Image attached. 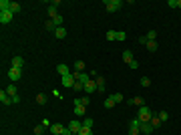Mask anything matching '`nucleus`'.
Masks as SVG:
<instances>
[{"label":"nucleus","mask_w":181,"mask_h":135,"mask_svg":"<svg viewBox=\"0 0 181 135\" xmlns=\"http://www.w3.org/2000/svg\"><path fill=\"white\" fill-rule=\"evenodd\" d=\"M45 129L46 127H43V125H36V127H34V135H43L45 133Z\"/></svg>","instance_id":"32"},{"label":"nucleus","mask_w":181,"mask_h":135,"mask_svg":"<svg viewBox=\"0 0 181 135\" xmlns=\"http://www.w3.org/2000/svg\"><path fill=\"white\" fill-rule=\"evenodd\" d=\"M75 71L85 73V61H77V63H75Z\"/></svg>","instance_id":"22"},{"label":"nucleus","mask_w":181,"mask_h":135,"mask_svg":"<svg viewBox=\"0 0 181 135\" xmlns=\"http://www.w3.org/2000/svg\"><path fill=\"white\" fill-rule=\"evenodd\" d=\"M36 103H38V105H45L46 103V95L45 93H38V95H36Z\"/></svg>","instance_id":"23"},{"label":"nucleus","mask_w":181,"mask_h":135,"mask_svg":"<svg viewBox=\"0 0 181 135\" xmlns=\"http://www.w3.org/2000/svg\"><path fill=\"white\" fill-rule=\"evenodd\" d=\"M125 39H127L125 30H117V41H125Z\"/></svg>","instance_id":"33"},{"label":"nucleus","mask_w":181,"mask_h":135,"mask_svg":"<svg viewBox=\"0 0 181 135\" xmlns=\"http://www.w3.org/2000/svg\"><path fill=\"white\" fill-rule=\"evenodd\" d=\"M149 123H151V125L157 129V127L161 125V119H159V115H155V113H153V115H151V119H149Z\"/></svg>","instance_id":"16"},{"label":"nucleus","mask_w":181,"mask_h":135,"mask_svg":"<svg viewBox=\"0 0 181 135\" xmlns=\"http://www.w3.org/2000/svg\"><path fill=\"white\" fill-rule=\"evenodd\" d=\"M95 91H97V83H95V79H90L89 83L85 85V93H87V95H90V93H95Z\"/></svg>","instance_id":"9"},{"label":"nucleus","mask_w":181,"mask_h":135,"mask_svg":"<svg viewBox=\"0 0 181 135\" xmlns=\"http://www.w3.org/2000/svg\"><path fill=\"white\" fill-rule=\"evenodd\" d=\"M129 127H139V129H141V121H139V119H133Z\"/></svg>","instance_id":"40"},{"label":"nucleus","mask_w":181,"mask_h":135,"mask_svg":"<svg viewBox=\"0 0 181 135\" xmlns=\"http://www.w3.org/2000/svg\"><path fill=\"white\" fill-rule=\"evenodd\" d=\"M123 61H125L127 65H131V63H133V52H131V50H125V52H123Z\"/></svg>","instance_id":"18"},{"label":"nucleus","mask_w":181,"mask_h":135,"mask_svg":"<svg viewBox=\"0 0 181 135\" xmlns=\"http://www.w3.org/2000/svg\"><path fill=\"white\" fill-rule=\"evenodd\" d=\"M153 129H155V127H153L151 123H141V133H143V135H149Z\"/></svg>","instance_id":"11"},{"label":"nucleus","mask_w":181,"mask_h":135,"mask_svg":"<svg viewBox=\"0 0 181 135\" xmlns=\"http://www.w3.org/2000/svg\"><path fill=\"white\" fill-rule=\"evenodd\" d=\"M75 77L73 75H67V77H62V87H75Z\"/></svg>","instance_id":"8"},{"label":"nucleus","mask_w":181,"mask_h":135,"mask_svg":"<svg viewBox=\"0 0 181 135\" xmlns=\"http://www.w3.org/2000/svg\"><path fill=\"white\" fill-rule=\"evenodd\" d=\"M141 85L143 87H151V79L149 77H141Z\"/></svg>","instance_id":"30"},{"label":"nucleus","mask_w":181,"mask_h":135,"mask_svg":"<svg viewBox=\"0 0 181 135\" xmlns=\"http://www.w3.org/2000/svg\"><path fill=\"white\" fill-rule=\"evenodd\" d=\"M85 109H87L85 105H75V115L77 117H83L85 115Z\"/></svg>","instance_id":"19"},{"label":"nucleus","mask_w":181,"mask_h":135,"mask_svg":"<svg viewBox=\"0 0 181 135\" xmlns=\"http://www.w3.org/2000/svg\"><path fill=\"white\" fill-rule=\"evenodd\" d=\"M143 103H145L143 97H133V99L129 101V105H135V107H143Z\"/></svg>","instance_id":"17"},{"label":"nucleus","mask_w":181,"mask_h":135,"mask_svg":"<svg viewBox=\"0 0 181 135\" xmlns=\"http://www.w3.org/2000/svg\"><path fill=\"white\" fill-rule=\"evenodd\" d=\"M159 115V119H161V123H165L167 119H169V115H167V111H161V113H157Z\"/></svg>","instance_id":"31"},{"label":"nucleus","mask_w":181,"mask_h":135,"mask_svg":"<svg viewBox=\"0 0 181 135\" xmlns=\"http://www.w3.org/2000/svg\"><path fill=\"white\" fill-rule=\"evenodd\" d=\"M73 77H75V81H79V83H83V85H87L90 81V75L89 73H79V71H75L73 73Z\"/></svg>","instance_id":"4"},{"label":"nucleus","mask_w":181,"mask_h":135,"mask_svg":"<svg viewBox=\"0 0 181 135\" xmlns=\"http://www.w3.org/2000/svg\"><path fill=\"white\" fill-rule=\"evenodd\" d=\"M20 77H22V71L16 69V67H10V71H8V79H10L12 83H16V81H20Z\"/></svg>","instance_id":"3"},{"label":"nucleus","mask_w":181,"mask_h":135,"mask_svg":"<svg viewBox=\"0 0 181 135\" xmlns=\"http://www.w3.org/2000/svg\"><path fill=\"white\" fill-rule=\"evenodd\" d=\"M45 28H46V30H56V26H54V22H52V20H50V22H46Z\"/></svg>","instance_id":"38"},{"label":"nucleus","mask_w":181,"mask_h":135,"mask_svg":"<svg viewBox=\"0 0 181 135\" xmlns=\"http://www.w3.org/2000/svg\"><path fill=\"white\" fill-rule=\"evenodd\" d=\"M167 6H171V8H177V6H179V0H169V2H167Z\"/></svg>","instance_id":"39"},{"label":"nucleus","mask_w":181,"mask_h":135,"mask_svg":"<svg viewBox=\"0 0 181 135\" xmlns=\"http://www.w3.org/2000/svg\"><path fill=\"white\" fill-rule=\"evenodd\" d=\"M151 115H153V111H151L147 105H143V107H139V115H137V119H139L141 123H149Z\"/></svg>","instance_id":"1"},{"label":"nucleus","mask_w":181,"mask_h":135,"mask_svg":"<svg viewBox=\"0 0 181 135\" xmlns=\"http://www.w3.org/2000/svg\"><path fill=\"white\" fill-rule=\"evenodd\" d=\"M95 83H97V91H99V93H103V91H105V79H103V77H97V79H95Z\"/></svg>","instance_id":"13"},{"label":"nucleus","mask_w":181,"mask_h":135,"mask_svg":"<svg viewBox=\"0 0 181 135\" xmlns=\"http://www.w3.org/2000/svg\"><path fill=\"white\" fill-rule=\"evenodd\" d=\"M147 48H149V52H155L157 50V41H147Z\"/></svg>","instance_id":"20"},{"label":"nucleus","mask_w":181,"mask_h":135,"mask_svg":"<svg viewBox=\"0 0 181 135\" xmlns=\"http://www.w3.org/2000/svg\"><path fill=\"white\" fill-rule=\"evenodd\" d=\"M105 6H107V12H117V10L123 6V2H121V0H107Z\"/></svg>","instance_id":"2"},{"label":"nucleus","mask_w":181,"mask_h":135,"mask_svg":"<svg viewBox=\"0 0 181 135\" xmlns=\"http://www.w3.org/2000/svg\"><path fill=\"white\" fill-rule=\"evenodd\" d=\"M79 135H93V131H90L89 127H85V125H83V129L79 131Z\"/></svg>","instance_id":"36"},{"label":"nucleus","mask_w":181,"mask_h":135,"mask_svg":"<svg viewBox=\"0 0 181 135\" xmlns=\"http://www.w3.org/2000/svg\"><path fill=\"white\" fill-rule=\"evenodd\" d=\"M6 93H8L10 97H14V95H16V87H14V85H8V87H6Z\"/></svg>","instance_id":"26"},{"label":"nucleus","mask_w":181,"mask_h":135,"mask_svg":"<svg viewBox=\"0 0 181 135\" xmlns=\"http://www.w3.org/2000/svg\"><path fill=\"white\" fill-rule=\"evenodd\" d=\"M40 125H43V127H50V121H48V119H43V123H40Z\"/></svg>","instance_id":"43"},{"label":"nucleus","mask_w":181,"mask_h":135,"mask_svg":"<svg viewBox=\"0 0 181 135\" xmlns=\"http://www.w3.org/2000/svg\"><path fill=\"white\" fill-rule=\"evenodd\" d=\"M12 67L22 69V67H24V59H22V56H12Z\"/></svg>","instance_id":"10"},{"label":"nucleus","mask_w":181,"mask_h":135,"mask_svg":"<svg viewBox=\"0 0 181 135\" xmlns=\"http://www.w3.org/2000/svg\"><path fill=\"white\" fill-rule=\"evenodd\" d=\"M73 89H77V91H83V89H85V85H83V83H79V81H77V83H75V87H73Z\"/></svg>","instance_id":"41"},{"label":"nucleus","mask_w":181,"mask_h":135,"mask_svg":"<svg viewBox=\"0 0 181 135\" xmlns=\"http://www.w3.org/2000/svg\"><path fill=\"white\" fill-rule=\"evenodd\" d=\"M139 43L141 45H147V37H139Z\"/></svg>","instance_id":"44"},{"label":"nucleus","mask_w":181,"mask_h":135,"mask_svg":"<svg viewBox=\"0 0 181 135\" xmlns=\"http://www.w3.org/2000/svg\"><path fill=\"white\" fill-rule=\"evenodd\" d=\"M129 135H141V129L139 127H129Z\"/></svg>","instance_id":"35"},{"label":"nucleus","mask_w":181,"mask_h":135,"mask_svg":"<svg viewBox=\"0 0 181 135\" xmlns=\"http://www.w3.org/2000/svg\"><path fill=\"white\" fill-rule=\"evenodd\" d=\"M10 6H12V2H10V0H0V12L10 10Z\"/></svg>","instance_id":"14"},{"label":"nucleus","mask_w":181,"mask_h":135,"mask_svg":"<svg viewBox=\"0 0 181 135\" xmlns=\"http://www.w3.org/2000/svg\"><path fill=\"white\" fill-rule=\"evenodd\" d=\"M105 107H107V109H113V107H115V101H113V97H107V99H105Z\"/></svg>","instance_id":"25"},{"label":"nucleus","mask_w":181,"mask_h":135,"mask_svg":"<svg viewBox=\"0 0 181 135\" xmlns=\"http://www.w3.org/2000/svg\"><path fill=\"white\" fill-rule=\"evenodd\" d=\"M56 73H58L60 77H67V75H71V73H69V67H67V65H58V67H56Z\"/></svg>","instance_id":"12"},{"label":"nucleus","mask_w":181,"mask_h":135,"mask_svg":"<svg viewBox=\"0 0 181 135\" xmlns=\"http://www.w3.org/2000/svg\"><path fill=\"white\" fill-rule=\"evenodd\" d=\"M10 12H12V14H18V12H20V4H18V2H12V6H10Z\"/></svg>","instance_id":"24"},{"label":"nucleus","mask_w":181,"mask_h":135,"mask_svg":"<svg viewBox=\"0 0 181 135\" xmlns=\"http://www.w3.org/2000/svg\"><path fill=\"white\" fill-rule=\"evenodd\" d=\"M46 10H48V14H50V18H56V16H58V12H56V6H54V4H50V6H48Z\"/></svg>","instance_id":"21"},{"label":"nucleus","mask_w":181,"mask_h":135,"mask_svg":"<svg viewBox=\"0 0 181 135\" xmlns=\"http://www.w3.org/2000/svg\"><path fill=\"white\" fill-rule=\"evenodd\" d=\"M129 67H131V69H133V71H135L137 67H139V63H137V61H133V63H131V65H129Z\"/></svg>","instance_id":"45"},{"label":"nucleus","mask_w":181,"mask_h":135,"mask_svg":"<svg viewBox=\"0 0 181 135\" xmlns=\"http://www.w3.org/2000/svg\"><path fill=\"white\" fill-rule=\"evenodd\" d=\"M93 123H95V121H93V119H89V117H85V121H83V125H85V127H93Z\"/></svg>","instance_id":"37"},{"label":"nucleus","mask_w":181,"mask_h":135,"mask_svg":"<svg viewBox=\"0 0 181 135\" xmlns=\"http://www.w3.org/2000/svg\"><path fill=\"white\" fill-rule=\"evenodd\" d=\"M145 37H147V41H155V37H157V30H149Z\"/></svg>","instance_id":"29"},{"label":"nucleus","mask_w":181,"mask_h":135,"mask_svg":"<svg viewBox=\"0 0 181 135\" xmlns=\"http://www.w3.org/2000/svg\"><path fill=\"white\" fill-rule=\"evenodd\" d=\"M54 37H56V39H64V37H67V28H64V26H58V28L54 30Z\"/></svg>","instance_id":"15"},{"label":"nucleus","mask_w":181,"mask_h":135,"mask_svg":"<svg viewBox=\"0 0 181 135\" xmlns=\"http://www.w3.org/2000/svg\"><path fill=\"white\" fill-rule=\"evenodd\" d=\"M12 16H14V14H12L10 10H6V12H0V22H2V24H8V22L12 20Z\"/></svg>","instance_id":"7"},{"label":"nucleus","mask_w":181,"mask_h":135,"mask_svg":"<svg viewBox=\"0 0 181 135\" xmlns=\"http://www.w3.org/2000/svg\"><path fill=\"white\" fill-rule=\"evenodd\" d=\"M177 8H181V0H179V6H177Z\"/></svg>","instance_id":"46"},{"label":"nucleus","mask_w":181,"mask_h":135,"mask_svg":"<svg viewBox=\"0 0 181 135\" xmlns=\"http://www.w3.org/2000/svg\"><path fill=\"white\" fill-rule=\"evenodd\" d=\"M69 129H71V131H73L75 135H79V131L83 129V123H81L79 119H73V121L69 123Z\"/></svg>","instance_id":"5"},{"label":"nucleus","mask_w":181,"mask_h":135,"mask_svg":"<svg viewBox=\"0 0 181 135\" xmlns=\"http://www.w3.org/2000/svg\"><path fill=\"white\" fill-rule=\"evenodd\" d=\"M90 101H89V97H87V95H85V97H83V99H81V105H85V107H87V105H89Z\"/></svg>","instance_id":"42"},{"label":"nucleus","mask_w":181,"mask_h":135,"mask_svg":"<svg viewBox=\"0 0 181 135\" xmlns=\"http://www.w3.org/2000/svg\"><path fill=\"white\" fill-rule=\"evenodd\" d=\"M52 22H54V26H56V28H58V26H62V16L58 14L56 18H52Z\"/></svg>","instance_id":"27"},{"label":"nucleus","mask_w":181,"mask_h":135,"mask_svg":"<svg viewBox=\"0 0 181 135\" xmlns=\"http://www.w3.org/2000/svg\"><path fill=\"white\" fill-rule=\"evenodd\" d=\"M62 131H64V127L60 123H52L50 125V135H62Z\"/></svg>","instance_id":"6"},{"label":"nucleus","mask_w":181,"mask_h":135,"mask_svg":"<svg viewBox=\"0 0 181 135\" xmlns=\"http://www.w3.org/2000/svg\"><path fill=\"white\" fill-rule=\"evenodd\" d=\"M111 97H113L115 103H121V101H123V95H121V93H115V95H111Z\"/></svg>","instance_id":"34"},{"label":"nucleus","mask_w":181,"mask_h":135,"mask_svg":"<svg viewBox=\"0 0 181 135\" xmlns=\"http://www.w3.org/2000/svg\"><path fill=\"white\" fill-rule=\"evenodd\" d=\"M107 41H117V32L115 30H109L107 32Z\"/></svg>","instance_id":"28"}]
</instances>
